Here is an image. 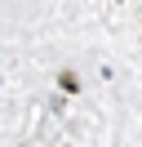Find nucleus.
<instances>
[{
    "label": "nucleus",
    "instance_id": "nucleus-1",
    "mask_svg": "<svg viewBox=\"0 0 142 147\" xmlns=\"http://www.w3.org/2000/svg\"><path fill=\"white\" fill-rule=\"evenodd\" d=\"M58 85H62V89H67V94H76V89H80V80H76V71H62V76H58Z\"/></svg>",
    "mask_w": 142,
    "mask_h": 147
}]
</instances>
